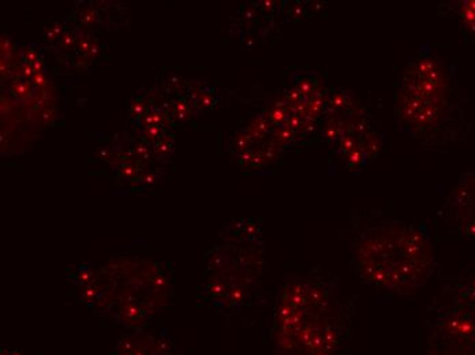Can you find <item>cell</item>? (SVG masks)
I'll return each mask as SVG.
<instances>
[{"label":"cell","mask_w":475,"mask_h":355,"mask_svg":"<svg viewBox=\"0 0 475 355\" xmlns=\"http://www.w3.org/2000/svg\"><path fill=\"white\" fill-rule=\"evenodd\" d=\"M110 355H182L166 329L152 327L125 331L112 344Z\"/></svg>","instance_id":"cell-8"},{"label":"cell","mask_w":475,"mask_h":355,"mask_svg":"<svg viewBox=\"0 0 475 355\" xmlns=\"http://www.w3.org/2000/svg\"><path fill=\"white\" fill-rule=\"evenodd\" d=\"M351 269L362 283L392 294H411L435 272L430 231L412 220L378 221L358 234Z\"/></svg>","instance_id":"cell-3"},{"label":"cell","mask_w":475,"mask_h":355,"mask_svg":"<svg viewBox=\"0 0 475 355\" xmlns=\"http://www.w3.org/2000/svg\"><path fill=\"white\" fill-rule=\"evenodd\" d=\"M337 279L314 270L288 282L277 298L269 339L275 355H345L353 336V303Z\"/></svg>","instance_id":"cell-1"},{"label":"cell","mask_w":475,"mask_h":355,"mask_svg":"<svg viewBox=\"0 0 475 355\" xmlns=\"http://www.w3.org/2000/svg\"><path fill=\"white\" fill-rule=\"evenodd\" d=\"M443 215L460 239L475 241V170L456 182L445 201Z\"/></svg>","instance_id":"cell-7"},{"label":"cell","mask_w":475,"mask_h":355,"mask_svg":"<svg viewBox=\"0 0 475 355\" xmlns=\"http://www.w3.org/2000/svg\"><path fill=\"white\" fill-rule=\"evenodd\" d=\"M135 153H137L139 159H147L148 156H149V149H148L147 143H137L135 145Z\"/></svg>","instance_id":"cell-14"},{"label":"cell","mask_w":475,"mask_h":355,"mask_svg":"<svg viewBox=\"0 0 475 355\" xmlns=\"http://www.w3.org/2000/svg\"><path fill=\"white\" fill-rule=\"evenodd\" d=\"M147 106H145V102L141 100V98H137V101H134L131 104L130 107V114L133 116H137V119L141 118L143 114H147Z\"/></svg>","instance_id":"cell-10"},{"label":"cell","mask_w":475,"mask_h":355,"mask_svg":"<svg viewBox=\"0 0 475 355\" xmlns=\"http://www.w3.org/2000/svg\"><path fill=\"white\" fill-rule=\"evenodd\" d=\"M12 90H14V93H15L19 98L28 97L29 93H30V88L26 86V83H24V82H18V83H15L14 88H12Z\"/></svg>","instance_id":"cell-13"},{"label":"cell","mask_w":475,"mask_h":355,"mask_svg":"<svg viewBox=\"0 0 475 355\" xmlns=\"http://www.w3.org/2000/svg\"><path fill=\"white\" fill-rule=\"evenodd\" d=\"M445 294L451 303L436 309L425 355H475V275L458 280Z\"/></svg>","instance_id":"cell-6"},{"label":"cell","mask_w":475,"mask_h":355,"mask_svg":"<svg viewBox=\"0 0 475 355\" xmlns=\"http://www.w3.org/2000/svg\"><path fill=\"white\" fill-rule=\"evenodd\" d=\"M156 151L161 155H168L172 151V141H170L168 137H162L157 143H156Z\"/></svg>","instance_id":"cell-11"},{"label":"cell","mask_w":475,"mask_h":355,"mask_svg":"<svg viewBox=\"0 0 475 355\" xmlns=\"http://www.w3.org/2000/svg\"><path fill=\"white\" fill-rule=\"evenodd\" d=\"M32 66H33V70H34V73H43V69H44V63H43V60H41L40 57H38L37 60L33 61Z\"/></svg>","instance_id":"cell-20"},{"label":"cell","mask_w":475,"mask_h":355,"mask_svg":"<svg viewBox=\"0 0 475 355\" xmlns=\"http://www.w3.org/2000/svg\"><path fill=\"white\" fill-rule=\"evenodd\" d=\"M98 52H100V47H98L97 43H92V44H90V47H89V49L86 51L85 56L89 57V59H93V57L97 56Z\"/></svg>","instance_id":"cell-17"},{"label":"cell","mask_w":475,"mask_h":355,"mask_svg":"<svg viewBox=\"0 0 475 355\" xmlns=\"http://www.w3.org/2000/svg\"><path fill=\"white\" fill-rule=\"evenodd\" d=\"M449 8L459 22L460 32L470 41H475V0L453 2Z\"/></svg>","instance_id":"cell-9"},{"label":"cell","mask_w":475,"mask_h":355,"mask_svg":"<svg viewBox=\"0 0 475 355\" xmlns=\"http://www.w3.org/2000/svg\"><path fill=\"white\" fill-rule=\"evenodd\" d=\"M142 182L145 184H151V183H153V182H155V176L152 175L151 172H149V174H145V176H143L142 178Z\"/></svg>","instance_id":"cell-21"},{"label":"cell","mask_w":475,"mask_h":355,"mask_svg":"<svg viewBox=\"0 0 475 355\" xmlns=\"http://www.w3.org/2000/svg\"><path fill=\"white\" fill-rule=\"evenodd\" d=\"M32 82L37 88H44L47 85V79H45L44 74L43 73H36L34 74V77L32 78Z\"/></svg>","instance_id":"cell-15"},{"label":"cell","mask_w":475,"mask_h":355,"mask_svg":"<svg viewBox=\"0 0 475 355\" xmlns=\"http://www.w3.org/2000/svg\"><path fill=\"white\" fill-rule=\"evenodd\" d=\"M456 82L431 45L423 44L403 66L395 92V129L423 143L456 139L460 108Z\"/></svg>","instance_id":"cell-4"},{"label":"cell","mask_w":475,"mask_h":355,"mask_svg":"<svg viewBox=\"0 0 475 355\" xmlns=\"http://www.w3.org/2000/svg\"><path fill=\"white\" fill-rule=\"evenodd\" d=\"M215 98L211 94H203L202 97H201V106L205 107V108H212V107L215 106Z\"/></svg>","instance_id":"cell-18"},{"label":"cell","mask_w":475,"mask_h":355,"mask_svg":"<svg viewBox=\"0 0 475 355\" xmlns=\"http://www.w3.org/2000/svg\"><path fill=\"white\" fill-rule=\"evenodd\" d=\"M203 260V283L197 299L223 313L249 306L268 266L261 223L256 219L231 220L208 247Z\"/></svg>","instance_id":"cell-5"},{"label":"cell","mask_w":475,"mask_h":355,"mask_svg":"<svg viewBox=\"0 0 475 355\" xmlns=\"http://www.w3.org/2000/svg\"><path fill=\"white\" fill-rule=\"evenodd\" d=\"M90 44H92V41H90L88 37H81L79 41H78V49H79L81 52L86 53V51L89 49Z\"/></svg>","instance_id":"cell-19"},{"label":"cell","mask_w":475,"mask_h":355,"mask_svg":"<svg viewBox=\"0 0 475 355\" xmlns=\"http://www.w3.org/2000/svg\"><path fill=\"white\" fill-rule=\"evenodd\" d=\"M75 43H77V38H75V36H74V33L67 30V32H65L63 34H61L60 44L63 48H71Z\"/></svg>","instance_id":"cell-12"},{"label":"cell","mask_w":475,"mask_h":355,"mask_svg":"<svg viewBox=\"0 0 475 355\" xmlns=\"http://www.w3.org/2000/svg\"><path fill=\"white\" fill-rule=\"evenodd\" d=\"M2 355H25L18 350H2Z\"/></svg>","instance_id":"cell-22"},{"label":"cell","mask_w":475,"mask_h":355,"mask_svg":"<svg viewBox=\"0 0 475 355\" xmlns=\"http://www.w3.org/2000/svg\"><path fill=\"white\" fill-rule=\"evenodd\" d=\"M134 172H135V165L131 163H125L122 165V168H120V174H122L123 176H127V178L133 175Z\"/></svg>","instance_id":"cell-16"},{"label":"cell","mask_w":475,"mask_h":355,"mask_svg":"<svg viewBox=\"0 0 475 355\" xmlns=\"http://www.w3.org/2000/svg\"><path fill=\"white\" fill-rule=\"evenodd\" d=\"M120 280L112 261L94 268L77 265L67 280L73 298L98 316L108 317L125 331L152 327L153 320L170 305L172 290L166 270L152 260L123 258Z\"/></svg>","instance_id":"cell-2"}]
</instances>
